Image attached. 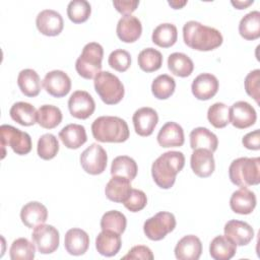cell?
I'll list each match as a JSON object with an SVG mask.
<instances>
[{
    "instance_id": "1",
    "label": "cell",
    "mask_w": 260,
    "mask_h": 260,
    "mask_svg": "<svg viewBox=\"0 0 260 260\" xmlns=\"http://www.w3.org/2000/svg\"><path fill=\"white\" fill-rule=\"evenodd\" d=\"M183 40L191 49L206 52L218 48L223 38L218 29L190 20L183 26Z\"/></svg>"
},
{
    "instance_id": "2",
    "label": "cell",
    "mask_w": 260,
    "mask_h": 260,
    "mask_svg": "<svg viewBox=\"0 0 260 260\" xmlns=\"http://www.w3.org/2000/svg\"><path fill=\"white\" fill-rule=\"evenodd\" d=\"M184 166L185 156L181 151H167L152 162L151 176L153 181L159 188L170 189L175 184L176 177Z\"/></svg>"
},
{
    "instance_id": "3",
    "label": "cell",
    "mask_w": 260,
    "mask_h": 260,
    "mask_svg": "<svg viewBox=\"0 0 260 260\" xmlns=\"http://www.w3.org/2000/svg\"><path fill=\"white\" fill-rule=\"evenodd\" d=\"M91 133L100 142H124L130 132L126 121L116 116H101L91 124Z\"/></svg>"
},
{
    "instance_id": "4",
    "label": "cell",
    "mask_w": 260,
    "mask_h": 260,
    "mask_svg": "<svg viewBox=\"0 0 260 260\" xmlns=\"http://www.w3.org/2000/svg\"><path fill=\"white\" fill-rule=\"evenodd\" d=\"M229 177L233 184L248 187L260 183V157H239L232 161Z\"/></svg>"
},
{
    "instance_id": "5",
    "label": "cell",
    "mask_w": 260,
    "mask_h": 260,
    "mask_svg": "<svg viewBox=\"0 0 260 260\" xmlns=\"http://www.w3.org/2000/svg\"><path fill=\"white\" fill-rule=\"evenodd\" d=\"M103 56L104 49L99 43L90 42L86 44L75 62L77 73L85 79H94L102 70Z\"/></svg>"
},
{
    "instance_id": "6",
    "label": "cell",
    "mask_w": 260,
    "mask_h": 260,
    "mask_svg": "<svg viewBox=\"0 0 260 260\" xmlns=\"http://www.w3.org/2000/svg\"><path fill=\"white\" fill-rule=\"evenodd\" d=\"M94 89L107 105H116L124 98L125 89L121 80L109 71H101L93 81Z\"/></svg>"
},
{
    "instance_id": "7",
    "label": "cell",
    "mask_w": 260,
    "mask_h": 260,
    "mask_svg": "<svg viewBox=\"0 0 260 260\" xmlns=\"http://www.w3.org/2000/svg\"><path fill=\"white\" fill-rule=\"evenodd\" d=\"M0 140L2 148V158L5 156V146H10L11 149L19 155L27 154L31 150V138L28 133L20 131L11 125H1Z\"/></svg>"
},
{
    "instance_id": "8",
    "label": "cell",
    "mask_w": 260,
    "mask_h": 260,
    "mask_svg": "<svg viewBox=\"0 0 260 260\" xmlns=\"http://www.w3.org/2000/svg\"><path fill=\"white\" fill-rule=\"evenodd\" d=\"M176 228L175 215L168 211H160L145 220L143 232L151 241H160Z\"/></svg>"
},
{
    "instance_id": "9",
    "label": "cell",
    "mask_w": 260,
    "mask_h": 260,
    "mask_svg": "<svg viewBox=\"0 0 260 260\" xmlns=\"http://www.w3.org/2000/svg\"><path fill=\"white\" fill-rule=\"evenodd\" d=\"M31 239L38 251L42 254H51L59 247V232L51 224L42 223L34 228Z\"/></svg>"
},
{
    "instance_id": "10",
    "label": "cell",
    "mask_w": 260,
    "mask_h": 260,
    "mask_svg": "<svg viewBox=\"0 0 260 260\" xmlns=\"http://www.w3.org/2000/svg\"><path fill=\"white\" fill-rule=\"evenodd\" d=\"M108 155L106 150L98 143L90 144L80 154V165L82 169L90 175L102 174L107 167Z\"/></svg>"
},
{
    "instance_id": "11",
    "label": "cell",
    "mask_w": 260,
    "mask_h": 260,
    "mask_svg": "<svg viewBox=\"0 0 260 260\" xmlns=\"http://www.w3.org/2000/svg\"><path fill=\"white\" fill-rule=\"evenodd\" d=\"M68 109L72 117L84 120L93 114L95 103L87 91L76 90L68 100Z\"/></svg>"
},
{
    "instance_id": "12",
    "label": "cell",
    "mask_w": 260,
    "mask_h": 260,
    "mask_svg": "<svg viewBox=\"0 0 260 260\" xmlns=\"http://www.w3.org/2000/svg\"><path fill=\"white\" fill-rule=\"evenodd\" d=\"M43 86L46 91L54 98H63L71 89V79L62 70H52L43 79Z\"/></svg>"
},
{
    "instance_id": "13",
    "label": "cell",
    "mask_w": 260,
    "mask_h": 260,
    "mask_svg": "<svg viewBox=\"0 0 260 260\" xmlns=\"http://www.w3.org/2000/svg\"><path fill=\"white\" fill-rule=\"evenodd\" d=\"M36 25L42 35L55 37L63 30L64 21L61 14L56 10L45 9L37 15Z\"/></svg>"
},
{
    "instance_id": "14",
    "label": "cell",
    "mask_w": 260,
    "mask_h": 260,
    "mask_svg": "<svg viewBox=\"0 0 260 260\" xmlns=\"http://www.w3.org/2000/svg\"><path fill=\"white\" fill-rule=\"evenodd\" d=\"M230 119L232 125L238 129H246L255 124L257 114L255 109L247 102L239 101L230 108Z\"/></svg>"
},
{
    "instance_id": "15",
    "label": "cell",
    "mask_w": 260,
    "mask_h": 260,
    "mask_svg": "<svg viewBox=\"0 0 260 260\" xmlns=\"http://www.w3.org/2000/svg\"><path fill=\"white\" fill-rule=\"evenodd\" d=\"M132 121L135 132L139 136L146 137L152 134L158 122V116L154 109L143 107L134 112Z\"/></svg>"
},
{
    "instance_id": "16",
    "label": "cell",
    "mask_w": 260,
    "mask_h": 260,
    "mask_svg": "<svg viewBox=\"0 0 260 260\" xmlns=\"http://www.w3.org/2000/svg\"><path fill=\"white\" fill-rule=\"evenodd\" d=\"M218 87L219 82L213 74L201 73L194 78L191 90L197 100L207 101L216 94Z\"/></svg>"
},
{
    "instance_id": "17",
    "label": "cell",
    "mask_w": 260,
    "mask_h": 260,
    "mask_svg": "<svg viewBox=\"0 0 260 260\" xmlns=\"http://www.w3.org/2000/svg\"><path fill=\"white\" fill-rule=\"evenodd\" d=\"M224 235L230 238L237 246H246L254 238L253 228L246 221L232 219L223 228Z\"/></svg>"
},
{
    "instance_id": "18",
    "label": "cell",
    "mask_w": 260,
    "mask_h": 260,
    "mask_svg": "<svg viewBox=\"0 0 260 260\" xmlns=\"http://www.w3.org/2000/svg\"><path fill=\"white\" fill-rule=\"evenodd\" d=\"M212 153L213 152L203 148H197L193 150L190 165L196 176L200 178H207L214 172L215 162Z\"/></svg>"
},
{
    "instance_id": "19",
    "label": "cell",
    "mask_w": 260,
    "mask_h": 260,
    "mask_svg": "<svg viewBox=\"0 0 260 260\" xmlns=\"http://www.w3.org/2000/svg\"><path fill=\"white\" fill-rule=\"evenodd\" d=\"M118 38L124 43H134L137 41L142 32L141 21L133 15L122 16L116 27Z\"/></svg>"
},
{
    "instance_id": "20",
    "label": "cell",
    "mask_w": 260,
    "mask_h": 260,
    "mask_svg": "<svg viewBox=\"0 0 260 260\" xmlns=\"http://www.w3.org/2000/svg\"><path fill=\"white\" fill-rule=\"evenodd\" d=\"M256 196L247 187H240L230 199L231 209L238 214H250L256 207Z\"/></svg>"
},
{
    "instance_id": "21",
    "label": "cell",
    "mask_w": 260,
    "mask_h": 260,
    "mask_svg": "<svg viewBox=\"0 0 260 260\" xmlns=\"http://www.w3.org/2000/svg\"><path fill=\"white\" fill-rule=\"evenodd\" d=\"M64 247L70 255H83L89 247V236L81 229H70L65 234Z\"/></svg>"
},
{
    "instance_id": "22",
    "label": "cell",
    "mask_w": 260,
    "mask_h": 260,
    "mask_svg": "<svg viewBox=\"0 0 260 260\" xmlns=\"http://www.w3.org/2000/svg\"><path fill=\"white\" fill-rule=\"evenodd\" d=\"M174 252L179 260H197L202 253L201 241L194 235H187L179 240Z\"/></svg>"
},
{
    "instance_id": "23",
    "label": "cell",
    "mask_w": 260,
    "mask_h": 260,
    "mask_svg": "<svg viewBox=\"0 0 260 260\" xmlns=\"http://www.w3.org/2000/svg\"><path fill=\"white\" fill-rule=\"evenodd\" d=\"M157 142L161 147H179L184 144V130L176 122H167L158 131Z\"/></svg>"
},
{
    "instance_id": "24",
    "label": "cell",
    "mask_w": 260,
    "mask_h": 260,
    "mask_svg": "<svg viewBox=\"0 0 260 260\" xmlns=\"http://www.w3.org/2000/svg\"><path fill=\"white\" fill-rule=\"evenodd\" d=\"M20 218L25 226L34 229L39 224L45 223L48 218V209L41 202L30 201L22 206Z\"/></svg>"
},
{
    "instance_id": "25",
    "label": "cell",
    "mask_w": 260,
    "mask_h": 260,
    "mask_svg": "<svg viewBox=\"0 0 260 260\" xmlns=\"http://www.w3.org/2000/svg\"><path fill=\"white\" fill-rule=\"evenodd\" d=\"M130 180L120 176H112L105 188V194L111 201L123 203L130 194L132 187Z\"/></svg>"
},
{
    "instance_id": "26",
    "label": "cell",
    "mask_w": 260,
    "mask_h": 260,
    "mask_svg": "<svg viewBox=\"0 0 260 260\" xmlns=\"http://www.w3.org/2000/svg\"><path fill=\"white\" fill-rule=\"evenodd\" d=\"M122 246V240L119 234L102 231L95 238V248L98 252L106 257H112L118 254Z\"/></svg>"
},
{
    "instance_id": "27",
    "label": "cell",
    "mask_w": 260,
    "mask_h": 260,
    "mask_svg": "<svg viewBox=\"0 0 260 260\" xmlns=\"http://www.w3.org/2000/svg\"><path fill=\"white\" fill-rule=\"evenodd\" d=\"M59 138L70 149L79 148L87 140L85 128L79 124H68L63 127L59 132Z\"/></svg>"
},
{
    "instance_id": "28",
    "label": "cell",
    "mask_w": 260,
    "mask_h": 260,
    "mask_svg": "<svg viewBox=\"0 0 260 260\" xmlns=\"http://www.w3.org/2000/svg\"><path fill=\"white\" fill-rule=\"evenodd\" d=\"M190 146L191 148H203L211 152L217 149L218 139L217 136L205 127H197L193 129L190 133Z\"/></svg>"
},
{
    "instance_id": "29",
    "label": "cell",
    "mask_w": 260,
    "mask_h": 260,
    "mask_svg": "<svg viewBox=\"0 0 260 260\" xmlns=\"http://www.w3.org/2000/svg\"><path fill=\"white\" fill-rule=\"evenodd\" d=\"M237 251V245L225 235L216 236L209 245V254L214 260H229Z\"/></svg>"
},
{
    "instance_id": "30",
    "label": "cell",
    "mask_w": 260,
    "mask_h": 260,
    "mask_svg": "<svg viewBox=\"0 0 260 260\" xmlns=\"http://www.w3.org/2000/svg\"><path fill=\"white\" fill-rule=\"evenodd\" d=\"M17 84L20 91L29 98L37 96L41 91V78L34 69H23L18 73Z\"/></svg>"
},
{
    "instance_id": "31",
    "label": "cell",
    "mask_w": 260,
    "mask_h": 260,
    "mask_svg": "<svg viewBox=\"0 0 260 260\" xmlns=\"http://www.w3.org/2000/svg\"><path fill=\"white\" fill-rule=\"evenodd\" d=\"M36 108L29 103L17 102L10 108L9 114L13 121L22 126H31L37 123Z\"/></svg>"
},
{
    "instance_id": "32",
    "label": "cell",
    "mask_w": 260,
    "mask_h": 260,
    "mask_svg": "<svg viewBox=\"0 0 260 260\" xmlns=\"http://www.w3.org/2000/svg\"><path fill=\"white\" fill-rule=\"evenodd\" d=\"M239 32L247 41H254L260 37V12L257 10L247 13L240 20Z\"/></svg>"
},
{
    "instance_id": "33",
    "label": "cell",
    "mask_w": 260,
    "mask_h": 260,
    "mask_svg": "<svg viewBox=\"0 0 260 260\" xmlns=\"http://www.w3.org/2000/svg\"><path fill=\"white\" fill-rule=\"evenodd\" d=\"M178 30L173 23H160L152 31V42L160 48H170L177 42Z\"/></svg>"
},
{
    "instance_id": "34",
    "label": "cell",
    "mask_w": 260,
    "mask_h": 260,
    "mask_svg": "<svg viewBox=\"0 0 260 260\" xmlns=\"http://www.w3.org/2000/svg\"><path fill=\"white\" fill-rule=\"evenodd\" d=\"M169 70L176 76L187 77L194 70V64L190 57L184 53L175 52L168 58Z\"/></svg>"
},
{
    "instance_id": "35",
    "label": "cell",
    "mask_w": 260,
    "mask_h": 260,
    "mask_svg": "<svg viewBox=\"0 0 260 260\" xmlns=\"http://www.w3.org/2000/svg\"><path fill=\"white\" fill-rule=\"evenodd\" d=\"M138 172L136 161L128 155H119L115 157L111 166V175L127 178L132 181L135 179Z\"/></svg>"
},
{
    "instance_id": "36",
    "label": "cell",
    "mask_w": 260,
    "mask_h": 260,
    "mask_svg": "<svg viewBox=\"0 0 260 260\" xmlns=\"http://www.w3.org/2000/svg\"><path fill=\"white\" fill-rule=\"evenodd\" d=\"M62 121L61 110L53 105H43L38 109L37 123L45 129H53Z\"/></svg>"
},
{
    "instance_id": "37",
    "label": "cell",
    "mask_w": 260,
    "mask_h": 260,
    "mask_svg": "<svg viewBox=\"0 0 260 260\" xmlns=\"http://www.w3.org/2000/svg\"><path fill=\"white\" fill-rule=\"evenodd\" d=\"M127 225L126 216L118 210H110L104 213L101 218L102 231H109L119 235H122Z\"/></svg>"
},
{
    "instance_id": "38",
    "label": "cell",
    "mask_w": 260,
    "mask_h": 260,
    "mask_svg": "<svg viewBox=\"0 0 260 260\" xmlns=\"http://www.w3.org/2000/svg\"><path fill=\"white\" fill-rule=\"evenodd\" d=\"M137 61L141 70L144 72H153L161 67L162 55L156 49L146 48L138 54Z\"/></svg>"
},
{
    "instance_id": "39",
    "label": "cell",
    "mask_w": 260,
    "mask_h": 260,
    "mask_svg": "<svg viewBox=\"0 0 260 260\" xmlns=\"http://www.w3.org/2000/svg\"><path fill=\"white\" fill-rule=\"evenodd\" d=\"M36 247L26 238L14 240L9 249V255L12 260H31L35 258Z\"/></svg>"
},
{
    "instance_id": "40",
    "label": "cell",
    "mask_w": 260,
    "mask_h": 260,
    "mask_svg": "<svg viewBox=\"0 0 260 260\" xmlns=\"http://www.w3.org/2000/svg\"><path fill=\"white\" fill-rule=\"evenodd\" d=\"M176 81L168 74L158 75L151 83V92L158 100L169 99L175 91Z\"/></svg>"
},
{
    "instance_id": "41",
    "label": "cell",
    "mask_w": 260,
    "mask_h": 260,
    "mask_svg": "<svg viewBox=\"0 0 260 260\" xmlns=\"http://www.w3.org/2000/svg\"><path fill=\"white\" fill-rule=\"evenodd\" d=\"M37 151L38 155L45 160L54 158L59 151V142L56 136L51 133L42 135L38 140Z\"/></svg>"
},
{
    "instance_id": "42",
    "label": "cell",
    "mask_w": 260,
    "mask_h": 260,
    "mask_svg": "<svg viewBox=\"0 0 260 260\" xmlns=\"http://www.w3.org/2000/svg\"><path fill=\"white\" fill-rule=\"evenodd\" d=\"M91 13V6L86 0H73L67 6L68 18L73 23L86 21Z\"/></svg>"
},
{
    "instance_id": "43",
    "label": "cell",
    "mask_w": 260,
    "mask_h": 260,
    "mask_svg": "<svg viewBox=\"0 0 260 260\" xmlns=\"http://www.w3.org/2000/svg\"><path fill=\"white\" fill-rule=\"evenodd\" d=\"M207 119L215 128H224L230 122V108L223 103H214L207 111Z\"/></svg>"
},
{
    "instance_id": "44",
    "label": "cell",
    "mask_w": 260,
    "mask_h": 260,
    "mask_svg": "<svg viewBox=\"0 0 260 260\" xmlns=\"http://www.w3.org/2000/svg\"><path fill=\"white\" fill-rule=\"evenodd\" d=\"M108 62L114 70L118 72H125L131 65V56L126 50L117 49L109 55Z\"/></svg>"
},
{
    "instance_id": "45",
    "label": "cell",
    "mask_w": 260,
    "mask_h": 260,
    "mask_svg": "<svg viewBox=\"0 0 260 260\" xmlns=\"http://www.w3.org/2000/svg\"><path fill=\"white\" fill-rule=\"evenodd\" d=\"M123 204L129 211L138 212L142 210L147 204L146 194L141 190L132 189Z\"/></svg>"
},
{
    "instance_id": "46",
    "label": "cell",
    "mask_w": 260,
    "mask_h": 260,
    "mask_svg": "<svg viewBox=\"0 0 260 260\" xmlns=\"http://www.w3.org/2000/svg\"><path fill=\"white\" fill-rule=\"evenodd\" d=\"M245 90L248 95L253 98L259 104V88H260V70L255 69L249 72L244 81Z\"/></svg>"
},
{
    "instance_id": "47",
    "label": "cell",
    "mask_w": 260,
    "mask_h": 260,
    "mask_svg": "<svg viewBox=\"0 0 260 260\" xmlns=\"http://www.w3.org/2000/svg\"><path fill=\"white\" fill-rule=\"evenodd\" d=\"M123 259H142V260H152L153 254L151 250L143 245H138L132 247L128 253L123 256Z\"/></svg>"
},
{
    "instance_id": "48",
    "label": "cell",
    "mask_w": 260,
    "mask_h": 260,
    "mask_svg": "<svg viewBox=\"0 0 260 260\" xmlns=\"http://www.w3.org/2000/svg\"><path fill=\"white\" fill-rule=\"evenodd\" d=\"M113 5L118 12L124 15H131L139 5V1L137 0H115L113 1Z\"/></svg>"
},
{
    "instance_id": "49",
    "label": "cell",
    "mask_w": 260,
    "mask_h": 260,
    "mask_svg": "<svg viewBox=\"0 0 260 260\" xmlns=\"http://www.w3.org/2000/svg\"><path fill=\"white\" fill-rule=\"evenodd\" d=\"M243 145L247 149L259 150L260 149V131L258 129L247 133L242 139Z\"/></svg>"
},
{
    "instance_id": "50",
    "label": "cell",
    "mask_w": 260,
    "mask_h": 260,
    "mask_svg": "<svg viewBox=\"0 0 260 260\" xmlns=\"http://www.w3.org/2000/svg\"><path fill=\"white\" fill-rule=\"evenodd\" d=\"M232 5L237 8V9H245L247 8L249 5L253 4L254 1L253 0H244V1H241V0H238V1H232L231 2Z\"/></svg>"
},
{
    "instance_id": "51",
    "label": "cell",
    "mask_w": 260,
    "mask_h": 260,
    "mask_svg": "<svg viewBox=\"0 0 260 260\" xmlns=\"http://www.w3.org/2000/svg\"><path fill=\"white\" fill-rule=\"evenodd\" d=\"M186 4L187 1H169V5H171L174 9H180Z\"/></svg>"
}]
</instances>
